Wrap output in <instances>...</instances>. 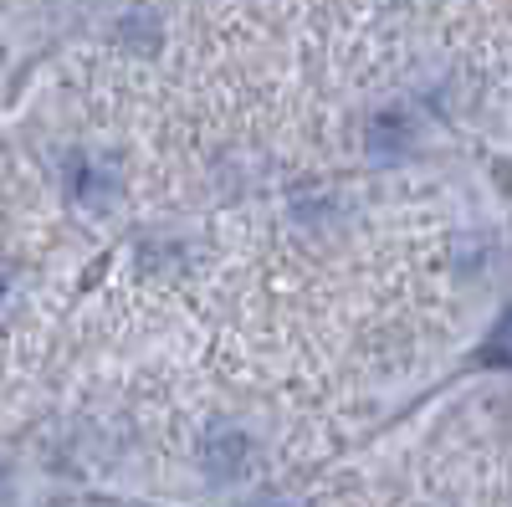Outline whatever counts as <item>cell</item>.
Here are the masks:
<instances>
[{"label":"cell","mask_w":512,"mask_h":507,"mask_svg":"<svg viewBox=\"0 0 512 507\" xmlns=\"http://www.w3.org/2000/svg\"><path fill=\"white\" fill-rule=\"evenodd\" d=\"M113 185H118V175H113L108 164L88 159V154H77V159L67 164V190H72V200H82V205L103 210L108 195H113Z\"/></svg>","instance_id":"7a4b0ae2"},{"label":"cell","mask_w":512,"mask_h":507,"mask_svg":"<svg viewBox=\"0 0 512 507\" xmlns=\"http://www.w3.org/2000/svg\"><path fill=\"white\" fill-rule=\"evenodd\" d=\"M262 507H282V502H262Z\"/></svg>","instance_id":"5b68a950"},{"label":"cell","mask_w":512,"mask_h":507,"mask_svg":"<svg viewBox=\"0 0 512 507\" xmlns=\"http://www.w3.org/2000/svg\"><path fill=\"white\" fill-rule=\"evenodd\" d=\"M487 369H512V308L497 318V328H492V338L482 344V354H477Z\"/></svg>","instance_id":"3957f363"},{"label":"cell","mask_w":512,"mask_h":507,"mask_svg":"<svg viewBox=\"0 0 512 507\" xmlns=\"http://www.w3.org/2000/svg\"><path fill=\"white\" fill-rule=\"evenodd\" d=\"M200 467H205L210 482H221V487L241 482L251 472V436L241 426H210L205 446H200Z\"/></svg>","instance_id":"6da1fadb"},{"label":"cell","mask_w":512,"mask_h":507,"mask_svg":"<svg viewBox=\"0 0 512 507\" xmlns=\"http://www.w3.org/2000/svg\"><path fill=\"white\" fill-rule=\"evenodd\" d=\"M77 507H118V502H77Z\"/></svg>","instance_id":"277c9868"}]
</instances>
